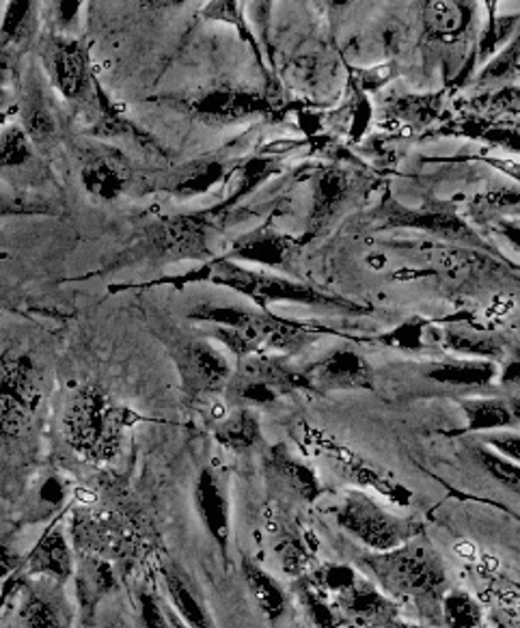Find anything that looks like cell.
Listing matches in <instances>:
<instances>
[{
  "instance_id": "obj_19",
  "label": "cell",
  "mask_w": 520,
  "mask_h": 628,
  "mask_svg": "<svg viewBox=\"0 0 520 628\" xmlns=\"http://www.w3.org/2000/svg\"><path fill=\"white\" fill-rule=\"evenodd\" d=\"M164 586L169 591V598L173 602L176 614L187 622L190 628H214V622L203 607V602L197 598V594L188 586L187 579L176 570H164Z\"/></svg>"
},
{
  "instance_id": "obj_2",
  "label": "cell",
  "mask_w": 520,
  "mask_h": 628,
  "mask_svg": "<svg viewBox=\"0 0 520 628\" xmlns=\"http://www.w3.org/2000/svg\"><path fill=\"white\" fill-rule=\"evenodd\" d=\"M139 415L123 405H117L100 387L80 389L66 412L63 430L76 453L91 462L112 460L126 432L139 423Z\"/></svg>"
},
{
  "instance_id": "obj_40",
  "label": "cell",
  "mask_w": 520,
  "mask_h": 628,
  "mask_svg": "<svg viewBox=\"0 0 520 628\" xmlns=\"http://www.w3.org/2000/svg\"><path fill=\"white\" fill-rule=\"evenodd\" d=\"M341 628H370V627H363V625H357V622H350V625H343V627Z\"/></svg>"
},
{
  "instance_id": "obj_12",
  "label": "cell",
  "mask_w": 520,
  "mask_h": 628,
  "mask_svg": "<svg viewBox=\"0 0 520 628\" xmlns=\"http://www.w3.org/2000/svg\"><path fill=\"white\" fill-rule=\"evenodd\" d=\"M300 385L297 376L274 366H253L231 385V398L240 405H272L279 393Z\"/></svg>"
},
{
  "instance_id": "obj_16",
  "label": "cell",
  "mask_w": 520,
  "mask_h": 628,
  "mask_svg": "<svg viewBox=\"0 0 520 628\" xmlns=\"http://www.w3.org/2000/svg\"><path fill=\"white\" fill-rule=\"evenodd\" d=\"M223 176V165L217 160H194L184 167L171 171L164 180L160 178L156 190H167L176 197H194L206 192L217 180Z\"/></svg>"
},
{
  "instance_id": "obj_26",
  "label": "cell",
  "mask_w": 520,
  "mask_h": 628,
  "mask_svg": "<svg viewBox=\"0 0 520 628\" xmlns=\"http://www.w3.org/2000/svg\"><path fill=\"white\" fill-rule=\"evenodd\" d=\"M309 581L334 598L341 591L352 588L359 581V575L348 564H324L309 577Z\"/></svg>"
},
{
  "instance_id": "obj_4",
  "label": "cell",
  "mask_w": 520,
  "mask_h": 628,
  "mask_svg": "<svg viewBox=\"0 0 520 628\" xmlns=\"http://www.w3.org/2000/svg\"><path fill=\"white\" fill-rule=\"evenodd\" d=\"M41 400L38 371L29 357H13L0 368V435L20 437Z\"/></svg>"
},
{
  "instance_id": "obj_28",
  "label": "cell",
  "mask_w": 520,
  "mask_h": 628,
  "mask_svg": "<svg viewBox=\"0 0 520 628\" xmlns=\"http://www.w3.org/2000/svg\"><path fill=\"white\" fill-rule=\"evenodd\" d=\"M467 419L473 430H494L512 423V410L501 402H471L467 405Z\"/></svg>"
},
{
  "instance_id": "obj_34",
  "label": "cell",
  "mask_w": 520,
  "mask_h": 628,
  "mask_svg": "<svg viewBox=\"0 0 520 628\" xmlns=\"http://www.w3.org/2000/svg\"><path fill=\"white\" fill-rule=\"evenodd\" d=\"M16 114H20V100L11 89H0V126L9 123Z\"/></svg>"
},
{
  "instance_id": "obj_14",
  "label": "cell",
  "mask_w": 520,
  "mask_h": 628,
  "mask_svg": "<svg viewBox=\"0 0 520 628\" xmlns=\"http://www.w3.org/2000/svg\"><path fill=\"white\" fill-rule=\"evenodd\" d=\"M74 575L78 605L87 616H91L96 611V607L104 600V596L117 588L114 570H112L111 564L104 561V559L87 557V559L80 561Z\"/></svg>"
},
{
  "instance_id": "obj_3",
  "label": "cell",
  "mask_w": 520,
  "mask_h": 628,
  "mask_svg": "<svg viewBox=\"0 0 520 628\" xmlns=\"http://www.w3.org/2000/svg\"><path fill=\"white\" fill-rule=\"evenodd\" d=\"M333 517L346 534L372 549V554H387L404 547L423 529L410 518L387 512L363 492H350L343 504L334 508Z\"/></svg>"
},
{
  "instance_id": "obj_30",
  "label": "cell",
  "mask_w": 520,
  "mask_h": 628,
  "mask_svg": "<svg viewBox=\"0 0 520 628\" xmlns=\"http://www.w3.org/2000/svg\"><path fill=\"white\" fill-rule=\"evenodd\" d=\"M320 378L329 387H354L363 380V370L359 368V361L354 357L341 355L322 366Z\"/></svg>"
},
{
  "instance_id": "obj_17",
  "label": "cell",
  "mask_w": 520,
  "mask_h": 628,
  "mask_svg": "<svg viewBox=\"0 0 520 628\" xmlns=\"http://www.w3.org/2000/svg\"><path fill=\"white\" fill-rule=\"evenodd\" d=\"M242 577L249 586V590L253 594L258 607L261 609V614L270 620V622H277L283 618L286 614V591L279 586V581L266 572L261 568L260 564H256L253 559H242Z\"/></svg>"
},
{
  "instance_id": "obj_8",
  "label": "cell",
  "mask_w": 520,
  "mask_h": 628,
  "mask_svg": "<svg viewBox=\"0 0 520 628\" xmlns=\"http://www.w3.org/2000/svg\"><path fill=\"white\" fill-rule=\"evenodd\" d=\"M194 508L208 536L214 540L224 561L229 559L231 542V512L223 484L212 469H203L194 484Z\"/></svg>"
},
{
  "instance_id": "obj_13",
  "label": "cell",
  "mask_w": 520,
  "mask_h": 628,
  "mask_svg": "<svg viewBox=\"0 0 520 628\" xmlns=\"http://www.w3.org/2000/svg\"><path fill=\"white\" fill-rule=\"evenodd\" d=\"M20 117H22V130L27 132L33 146L48 148L57 141L59 123L39 82L29 84V91L20 100Z\"/></svg>"
},
{
  "instance_id": "obj_31",
  "label": "cell",
  "mask_w": 520,
  "mask_h": 628,
  "mask_svg": "<svg viewBox=\"0 0 520 628\" xmlns=\"http://www.w3.org/2000/svg\"><path fill=\"white\" fill-rule=\"evenodd\" d=\"M139 625L141 628H169V616L148 591L139 596Z\"/></svg>"
},
{
  "instance_id": "obj_11",
  "label": "cell",
  "mask_w": 520,
  "mask_h": 628,
  "mask_svg": "<svg viewBox=\"0 0 520 628\" xmlns=\"http://www.w3.org/2000/svg\"><path fill=\"white\" fill-rule=\"evenodd\" d=\"M171 104H180L192 117H197L206 123L242 119L247 114L261 111V107H263V102L258 96L238 93V91H208V93L192 96L184 102L171 100Z\"/></svg>"
},
{
  "instance_id": "obj_24",
  "label": "cell",
  "mask_w": 520,
  "mask_h": 628,
  "mask_svg": "<svg viewBox=\"0 0 520 628\" xmlns=\"http://www.w3.org/2000/svg\"><path fill=\"white\" fill-rule=\"evenodd\" d=\"M33 143L22 128H7L0 137V169H18L31 162Z\"/></svg>"
},
{
  "instance_id": "obj_38",
  "label": "cell",
  "mask_w": 520,
  "mask_h": 628,
  "mask_svg": "<svg viewBox=\"0 0 520 628\" xmlns=\"http://www.w3.org/2000/svg\"><path fill=\"white\" fill-rule=\"evenodd\" d=\"M169 628H190L188 627L187 622L176 614V611H171L169 614Z\"/></svg>"
},
{
  "instance_id": "obj_22",
  "label": "cell",
  "mask_w": 520,
  "mask_h": 628,
  "mask_svg": "<svg viewBox=\"0 0 520 628\" xmlns=\"http://www.w3.org/2000/svg\"><path fill=\"white\" fill-rule=\"evenodd\" d=\"M298 600L316 628H341L343 616L337 611V607L331 605L329 596L320 588H316L309 579H302L297 586Z\"/></svg>"
},
{
  "instance_id": "obj_29",
  "label": "cell",
  "mask_w": 520,
  "mask_h": 628,
  "mask_svg": "<svg viewBox=\"0 0 520 628\" xmlns=\"http://www.w3.org/2000/svg\"><path fill=\"white\" fill-rule=\"evenodd\" d=\"M286 242L281 238L274 236H253L247 238L244 242H240L236 247V253L242 258L258 259V261H266V263H279L286 259Z\"/></svg>"
},
{
  "instance_id": "obj_41",
  "label": "cell",
  "mask_w": 520,
  "mask_h": 628,
  "mask_svg": "<svg viewBox=\"0 0 520 628\" xmlns=\"http://www.w3.org/2000/svg\"><path fill=\"white\" fill-rule=\"evenodd\" d=\"M407 628H419V627H407Z\"/></svg>"
},
{
  "instance_id": "obj_42",
  "label": "cell",
  "mask_w": 520,
  "mask_h": 628,
  "mask_svg": "<svg viewBox=\"0 0 520 628\" xmlns=\"http://www.w3.org/2000/svg\"><path fill=\"white\" fill-rule=\"evenodd\" d=\"M517 518H519V520H520V517H517Z\"/></svg>"
},
{
  "instance_id": "obj_6",
  "label": "cell",
  "mask_w": 520,
  "mask_h": 628,
  "mask_svg": "<svg viewBox=\"0 0 520 628\" xmlns=\"http://www.w3.org/2000/svg\"><path fill=\"white\" fill-rule=\"evenodd\" d=\"M173 359L188 398H206L223 389L229 370L223 357L212 348L199 341H188L173 350Z\"/></svg>"
},
{
  "instance_id": "obj_23",
  "label": "cell",
  "mask_w": 520,
  "mask_h": 628,
  "mask_svg": "<svg viewBox=\"0 0 520 628\" xmlns=\"http://www.w3.org/2000/svg\"><path fill=\"white\" fill-rule=\"evenodd\" d=\"M441 625L446 628H480L482 607L467 591H446L441 600Z\"/></svg>"
},
{
  "instance_id": "obj_33",
  "label": "cell",
  "mask_w": 520,
  "mask_h": 628,
  "mask_svg": "<svg viewBox=\"0 0 520 628\" xmlns=\"http://www.w3.org/2000/svg\"><path fill=\"white\" fill-rule=\"evenodd\" d=\"M33 212H50V210L46 206H24L22 201H13L0 195V217H22Z\"/></svg>"
},
{
  "instance_id": "obj_39",
  "label": "cell",
  "mask_w": 520,
  "mask_h": 628,
  "mask_svg": "<svg viewBox=\"0 0 520 628\" xmlns=\"http://www.w3.org/2000/svg\"><path fill=\"white\" fill-rule=\"evenodd\" d=\"M512 415H514V417H517L520 421V402H514V405H512Z\"/></svg>"
},
{
  "instance_id": "obj_5",
  "label": "cell",
  "mask_w": 520,
  "mask_h": 628,
  "mask_svg": "<svg viewBox=\"0 0 520 628\" xmlns=\"http://www.w3.org/2000/svg\"><path fill=\"white\" fill-rule=\"evenodd\" d=\"M46 66L66 100H80L93 87L96 74L89 72V48L80 39L50 38Z\"/></svg>"
},
{
  "instance_id": "obj_37",
  "label": "cell",
  "mask_w": 520,
  "mask_h": 628,
  "mask_svg": "<svg viewBox=\"0 0 520 628\" xmlns=\"http://www.w3.org/2000/svg\"><path fill=\"white\" fill-rule=\"evenodd\" d=\"M41 495H43V499H46L48 504H52V506H59V504L63 501V497H66V490H63L61 481L57 480V478H50V480L43 484V488H41Z\"/></svg>"
},
{
  "instance_id": "obj_36",
  "label": "cell",
  "mask_w": 520,
  "mask_h": 628,
  "mask_svg": "<svg viewBox=\"0 0 520 628\" xmlns=\"http://www.w3.org/2000/svg\"><path fill=\"white\" fill-rule=\"evenodd\" d=\"M54 11H57V24L61 29H68L72 22H74L78 11H80V2L78 0H61L54 4Z\"/></svg>"
},
{
  "instance_id": "obj_27",
  "label": "cell",
  "mask_w": 520,
  "mask_h": 628,
  "mask_svg": "<svg viewBox=\"0 0 520 628\" xmlns=\"http://www.w3.org/2000/svg\"><path fill=\"white\" fill-rule=\"evenodd\" d=\"M478 460L490 478H494L503 488L520 497V465L490 449H478Z\"/></svg>"
},
{
  "instance_id": "obj_18",
  "label": "cell",
  "mask_w": 520,
  "mask_h": 628,
  "mask_svg": "<svg viewBox=\"0 0 520 628\" xmlns=\"http://www.w3.org/2000/svg\"><path fill=\"white\" fill-rule=\"evenodd\" d=\"M270 469L277 476V480L281 481L292 495H297L298 499L313 504L320 495V481L316 478V474L304 467L302 462H298L294 458H290L283 449H274L272 458H270Z\"/></svg>"
},
{
  "instance_id": "obj_20",
  "label": "cell",
  "mask_w": 520,
  "mask_h": 628,
  "mask_svg": "<svg viewBox=\"0 0 520 628\" xmlns=\"http://www.w3.org/2000/svg\"><path fill=\"white\" fill-rule=\"evenodd\" d=\"M22 628H66V616L61 605L46 596V591L29 590L20 607Z\"/></svg>"
},
{
  "instance_id": "obj_35",
  "label": "cell",
  "mask_w": 520,
  "mask_h": 628,
  "mask_svg": "<svg viewBox=\"0 0 520 628\" xmlns=\"http://www.w3.org/2000/svg\"><path fill=\"white\" fill-rule=\"evenodd\" d=\"M492 447L499 451V456L520 465V437H499L492 439Z\"/></svg>"
},
{
  "instance_id": "obj_32",
  "label": "cell",
  "mask_w": 520,
  "mask_h": 628,
  "mask_svg": "<svg viewBox=\"0 0 520 628\" xmlns=\"http://www.w3.org/2000/svg\"><path fill=\"white\" fill-rule=\"evenodd\" d=\"M22 564L24 559H20L7 542H0V579H11L13 575H20Z\"/></svg>"
},
{
  "instance_id": "obj_1",
  "label": "cell",
  "mask_w": 520,
  "mask_h": 628,
  "mask_svg": "<svg viewBox=\"0 0 520 628\" xmlns=\"http://www.w3.org/2000/svg\"><path fill=\"white\" fill-rule=\"evenodd\" d=\"M363 564L387 594L407 598L428 618H437L441 622V600L447 588L441 555L426 545L409 542L387 554L366 555Z\"/></svg>"
},
{
  "instance_id": "obj_9",
  "label": "cell",
  "mask_w": 520,
  "mask_h": 628,
  "mask_svg": "<svg viewBox=\"0 0 520 628\" xmlns=\"http://www.w3.org/2000/svg\"><path fill=\"white\" fill-rule=\"evenodd\" d=\"M334 607L341 616H348L363 627H391L398 618V607L393 605V600L376 590L366 579H359L352 588L334 596Z\"/></svg>"
},
{
  "instance_id": "obj_10",
  "label": "cell",
  "mask_w": 520,
  "mask_h": 628,
  "mask_svg": "<svg viewBox=\"0 0 520 628\" xmlns=\"http://www.w3.org/2000/svg\"><path fill=\"white\" fill-rule=\"evenodd\" d=\"M22 570L29 577H46L57 584H66L70 577H74V557H72V549L68 545V538L61 525L54 522L39 538L38 545L24 559Z\"/></svg>"
},
{
  "instance_id": "obj_21",
  "label": "cell",
  "mask_w": 520,
  "mask_h": 628,
  "mask_svg": "<svg viewBox=\"0 0 520 628\" xmlns=\"http://www.w3.org/2000/svg\"><path fill=\"white\" fill-rule=\"evenodd\" d=\"M217 441L231 451L253 449L261 441L258 417L251 410H238L221 423L217 430Z\"/></svg>"
},
{
  "instance_id": "obj_15",
  "label": "cell",
  "mask_w": 520,
  "mask_h": 628,
  "mask_svg": "<svg viewBox=\"0 0 520 628\" xmlns=\"http://www.w3.org/2000/svg\"><path fill=\"white\" fill-rule=\"evenodd\" d=\"M334 460L341 465V469L346 471V476L350 480L361 484V486H368V488H373L378 490L380 495H384L387 499H391L393 504L398 506H409L412 495H410L409 488L398 484L393 478H389L387 474L373 469L370 465H366L363 460H359L354 453L346 451V449H337L334 447Z\"/></svg>"
},
{
  "instance_id": "obj_7",
  "label": "cell",
  "mask_w": 520,
  "mask_h": 628,
  "mask_svg": "<svg viewBox=\"0 0 520 628\" xmlns=\"http://www.w3.org/2000/svg\"><path fill=\"white\" fill-rule=\"evenodd\" d=\"M80 182L91 197L114 201L132 182V169L119 151L93 149L82 158Z\"/></svg>"
},
{
  "instance_id": "obj_25",
  "label": "cell",
  "mask_w": 520,
  "mask_h": 628,
  "mask_svg": "<svg viewBox=\"0 0 520 628\" xmlns=\"http://www.w3.org/2000/svg\"><path fill=\"white\" fill-rule=\"evenodd\" d=\"M274 551H277V557L281 561L283 572H288L290 577H302L309 568V564H311V549L304 542V538L298 536V534L283 536L277 542Z\"/></svg>"
}]
</instances>
